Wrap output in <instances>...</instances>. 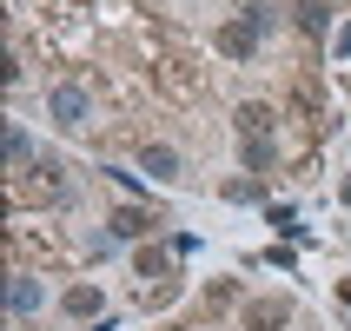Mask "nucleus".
<instances>
[{"instance_id": "6e6552de", "label": "nucleus", "mask_w": 351, "mask_h": 331, "mask_svg": "<svg viewBox=\"0 0 351 331\" xmlns=\"http://www.w3.org/2000/svg\"><path fill=\"white\" fill-rule=\"evenodd\" d=\"M60 305H66L73 318H93V312H99V285H73V292L60 298Z\"/></svg>"}, {"instance_id": "0eeeda50", "label": "nucleus", "mask_w": 351, "mask_h": 331, "mask_svg": "<svg viewBox=\"0 0 351 331\" xmlns=\"http://www.w3.org/2000/svg\"><path fill=\"white\" fill-rule=\"evenodd\" d=\"M7 305H14V318H34L40 305H47V292H40L34 278H14V292H7Z\"/></svg>"}, {"instance_id": "f8f14e48", "label": "nucleus", "mask_w": 351, "mask_h": 331, "mask_svg": "<svg viewBox=\"0 0 351 331\" xmlns=\"http://www.w3.org/2000/svg\"><path fill=\"white\" fill-rule=\"evenodd\" d=\"M34 146H27V126H7V166H27Z\"/></svg>"}, {"instance_id": "f03ea898", "label": "nucleus", "mask_w": 351, "mask_h": 331, "mask_svg": "<svg viewBox=\"0 0 351 331\" xmlns=\"http://www.w3.org/2000/svg\"><path fill=\"white\" fill-rule=\"evenodd\" d=\"M292 325V298H252L245 305V331H285Z\"/></svg>"}, {"instance_id": "2eb2a0df", "label": "nucleus", "mask_w": 351, "mask_h": 331, "mask_svg": "<svg viewBox=\"0 0 351 331\" xmlns=\"http://www.w3.org/2000/svg\"><path fill=\"white\" fill-rule=\"evenodd\" d=\"M332 53H338V60H351V27H338V34H332Z\"/></svg>"}, {"instance_id": "ddd939ff", "label": "nucleus", "mask_w": 351, "mask_h": 331, "mask_svg": "<svg viewBox=\"0 0 351 331\" xmlns=\"http://www.w3.org/2000/svg\"><path fill=\"white\" fill-rule=\"evenodd\" d=\"M245 27H252V34H265V27H272V7H258V0H252V7H245Z\"/></svg>"}, {"instance_id": "20e7f679", "label": "nucleus", "mask_w": 351, "mask_h": 331, "mask_svg": "<svg viewBox=\"0 0 351 331\" xmlns=\"http://www.w3.org/2000/svg\"><path fill=\"white\" fill-rule=\"evenodd\" d=\"M252 47H258V34L245 20H226V27H219V53L226 60H252Z\"/></svg>"}, {"instance_id": "1a4fd4ad", "label": "nucleus", "mask_w": 351, "mask_h": 331, "mask_svg": "<svg viewBox=\"0 0 351 331\" xmlns=\"http://www.w3.org/2000/svg\"><path fill=\"white\" fill-rule=\"evenodd\" d=\"M239 159H245V173H265V166H272V139H265V133H252Z\"/></svg>"}, {"instance_id": "f257e3e1", "label": "nucleus", "mask_w": 351, "mask_h": 331, "mask_svg": "<svg viewBox=\"0 0 351 331\" xmlns=\"http://www.w3.org/2000/svg\"><path fill=\"white\" fill-rule=\"evenodd\" d=\"M47 113H53V126H60V133H80V126L93 119V93L66 79V86H53V99H47Z\"/></svg>"}, {"instance_id": "4468645a", "label": "nucleus", "mask_w": 351, "mask_h": 331, "mask_svg": "<svg viewBox=\"0 0 351 331\" xmlns=\"http://www.w3.org/2000/svg\"><path fill=\"white\" fill-rule=\"evenodd\" d=\"M226 199H232V206H245V199H258V186H252V179H232V186H226Z\"/></svg>"}, {"instance_id": "f3484780", "label": "nucleus", "mask_w": 351, "mask_h": 331, "mask_svg": "<svg viewBox=\"0 0 351 331\" xmlns=\"http://www.w3.org/2000/svg\"><path fill=\"white\" fill-rule=\"evenodd\" d=\"M338 298H345V305H351V278H345V285H338Z\"/></svg>"}, {"instance_id": "9d476101", "label": "nucleus", "mask_w": 351, "mask_h": 331, "mask_svg": "<svg viewBox=\"0 0 351 331\" xmlns=\"http://www.w3.org/2000/svg\"><path fill=\"white\" fill-rule=\"evenodd\" d=\"M179 252H159V245H139V278H166V265H173Z\"/></svg>"}, {"instance_id": "a211bd4d", "label": "nucleus", "mask_w": 351, "mask_h": 331, "mask_svg": "<svg viewBox=\"0 0 351 331\" xmlns=\"http://www.w3.org/2000/svg\"><path fill=\"white\" fill-rule=\"evenodd\" d=\"M93 331H113V325H93Z\"/></svg>"}, {"instance_id": "39448f33", "label": "nucleus", "mask_w": 351, "mask_h": 331, "mask_svg": "<svg viewBox=\"0 0 351 331\" xmlns=\"http://www.w3.org/2000/svg\"><path fill=\"white\" fill-rule=\"evenodd\" d=\"M298 27H305V34H312V40H325V34H338V27H332V7H325V0H298Z\"/></svg>"}, {"instance_id": "423d86ee", "label": "nucleus", "mask_w": 351, "mask_h": 331, "mask_svg": "<svg viewBox=\"0 0 351 331\" xmlns=\"http://www.w3.org/2000/svg\"><path fill=\"white\" fill-rule=\"evenodd\" d=\"M139 166H146L153 179H166V186L179 179V153H173V146H146V153H139Z\"/></svg>"}, {"instance_id": "dca6fc26", "label": "nucleus", "mask_w": 351, "mask_h": 331, "mask_svg": "<svg viewBox=\"0 0 351 331\" xmlns=\"http://www.w3.org/2000/svg\"><path fill=\"white\" fill-rule=\"evenodd\" d=\"M338 199H345V206H351V179H345V186H338Z\"/></svg>"}, {"instance_id": "9b49d317", "label": "nucleus", "mask_w": 351, "mask_h": 331, "mask_svg": "<svg viewBox=\"0 0 351 331\" xmlns=\"http://www.w3.org/2000/svg\"><path fill=\"white\" fill-rule=\"evenodd\" d=\"M239 133H272V106H239Z\"/></svg>"}, {"instance_id": "7ed1b4c3", "label": "nucleus", "mask_w": 351, "mask_h": 331, "mask_svg": "<svg viewBox=\"0 0 351 331\" xmlns=\"http://www.w3.org/2000/svg\"><path fill=\"white\" fill-rule=\"evenodd\" d=\"M153 225H159V212H153V206H119V212H113V225H106V238H113V245H119V238H146Z\"/></svg>"}]
</instances>
